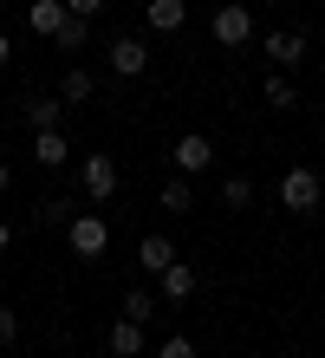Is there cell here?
Listing matches in <instances>:
<instances>
[{
    "label": "cell",
    "instance_id": "1",
    "mask_svg": "<svg viewBox=\"0 0 325 358\" xmlns=\"http://www.w3.org/2000/svg\"><path fill=\"white\" fill-rule=\"evenodd\" d=\"M65 248H72L78 261H98L104 248H111V222L92 215V208H85V215H72V222H65Z\"/></svg>",
    "mask_w": 325,
    "mask_h": 358
},
{
    "label": "cell",
    "instance_id": "2",
    "mask_svg": "<svg viewBox=\"0 0 325 358\" xmlns=\"http://www.w3.org/2000/svg\"><path fill=\"white\" fill-rule=\"evenodd\" d=\"M280 208H293V215H312L319 208V170L312 163H293V170L280 176Z\"/></svg>",
    "mask_w": 325,
    "mask_h": 358
},
{
    "label": "cell",
    "instance_id": "3",
    "mask_svg": "<svg viewBox=\"0 0 325 358\" xmlns=\"http://www.w3.org/2000/svg\"><path fill=\"white\" fill-rule=\"evenodd\" d=\"M247 39H254V7L247 0H228L215 13V46H247Z\"/></svg>",
    "mask_w": 325,
    "mask_h": 358
},
{
    "label": "cell",
    "instance_id": "4",
    "mask_svg": "<svg viewBox=\"0 0 325 358\" xmlns=\"http://www.w3.org/2000/svg\"><path fill=\"white\" fill-rule=\"evenodd\" d=\"M260 52H267V59H273L280 72H293V66H306V59H312V46H306V33H293V27H280V33H267V39H260Z\"/></svg>",
    "mask_w": 325,
    "mask_h": 358
},
{
    "label": "cell",
    "instance_id": "5",
    "mask_svg": "<svg viewBox=\"0 0 325 358\" xmlns=\"http://www.w3.org/2000/svg\"><path fill=\"white\" fill-rule=\"evenodd\" d=\"M78 182H85V196H92V202H111L117 196V157H85L78 163Z\"/></svg>",
    "mask_w": 325,
    "mask_h": 358
},
{
    "label": "cell",
    "instance_id": "6",
    "mask_svg": "<svg viewBox=\"0 0 325 358\" xmlns=\"http://www.w3.org/2000/svg\"><path fill=\"white\" fill-rule=\"evenodd\" d=\"M169 163H176V176H202L208 163H215V143H208L202 131H189V137H176V150H169Z\"/></svg>",
    "mask_w": 325,
    "mask_h": 358
},
{
    "label": "cell",
    "instance_id": "7",
    "mask_svg": "<svg viewBox=\"0 0 325 358\" xmlns=\"http://www.w3.org/2000/svg\"><path fill=\"white\" fill-rule=\"evenodd\" d=\"M104 52H111V72H117V78H143V72H150V46H143L137 33L111 39V46H104Z\"/></svg>",
    "mask_w": 325,
    "mask_h": 358
},
{
    "label": "cell",
    "instance_id": "8",
    "mask_svg": "<svg viewBox=\"0 0 325 358\" xmlns=\"http://www.w3.org/2000/svg\"><path fill=\"white\" fill-rule=\"evenodd\" d=\"M33 163H39V170H65V163H72L65 131H33Z\"/></svg>",
    "mask_w": 325,
    "mask_h": 358
},
{
    "label": "cell",
    "instance_id": "9",
    "mask_svg": "<svg viewBox=\"0 0 325 358\" xmlns=\"http://www.w3.org/2000/svg\"><path fill=\"white\" fill-rule=\"evenodd\" d=\"M104 352H111V358H143V326H137V320L104 326Z\"/></svg>",
    "mask_w": 325,
    "mask_h": 358
},
{
    "label": "cell",
    "instance_id": "10",
    "mask_svg": "<svg viewBox=\"0 0 325 358\" xmlns=\"http://www.w3.org/2000/svg\"><path fill=\"white\" fill-rule=\"evenodd\" d=\"M143 20H150V33H182L189 27V0H150Z\"/></svg>",
    "mask_w": 325,
    "mask_h": 358
},
{
    "label": "cell",
    "instance_id": "11",
    "mask_svg": "<svg viewBox=\"0 0 325 358\" xmlns=\"http://www.w3.org/2000/svg\"><path fill=\"white\" fill-rule=\"evenodd\" d=\"M157 280H163V300H189V293L202 287V273H195L189 261H169V267L157 273Z\"/></svg>",
    "mask_w": 325,
    "mask_h": 358
},
{
    "label": "cell",
    "instance_id": "12",
    "mask_svg": "<svg viewBox=\"0 0 325 358\" xmlns=\"http://www.w3.org/2000/svg\"><path fill=\"white\" fill-rule=\"evenodd\" d=\"M169 261H176V241H169V235H143L137 241V267L143 273H163Z\"/></svg>",
    "mask_w": 325,
    "mask_h": 358
},
{
    "label": "cell",
    "instance_id": "13",
    "mask_svg": "<svg viewBox=\"0 0 325 358\" xmlns=\"http://www.w3.org/2000/svg\"><path fill=\"white\" fill-rule=\"evenodd\" d=\"M27 27H33L39 39H52V33L65 27V0H33V7H27Z\"/></svg>",
    "mask_w": 325,
    "mask_h": 358
},
{
    "label": "cell",
    "instance_id": "14",
    "mask_svg": "<svg viewBox=\"0 0 325 358\" xmlns=\"http://www.w3.org/2000/svg\"><path fill=\"white\" fill-rule=\"evenodd\" d=\"M20 111H27L33 131H59V111H65V104H59V98H27Z\"/></svg>",
    "mask_w": 325,
    "mask_h": 358
},
{
    "label": "cell",
    "instance_id": "15",
    "mask_svg": "<svg viewBox=\"0 0 325 358\" xmlns=\"http://www.w3.org/2000/svg\"><path fill=\"white\" fill-rule=\"evenodd\" d=\"M124 320L150 326V320H157V293H150V287H130V293H124Z\"/></svg>",
    "mask_w": 325,
    "mask_h": 358
},
{
    "label": "cell",
    "instance_id": "16",
    "mask_svg": "<svg viewBox=\"0 0 325 358\" xmlns=\"http://www.w3.org/2000/svg\"><path fill=\"white\" fill-rule=\"evenodd\" d=\"M260 98H267L273 111H293V78L287 72H267V78H260Z\"/></svg>",
    "mask_w": 325,
    "mask_h": 358
},
{
    "label": "cell",
    "instance_id": "17",
    "mask_svg": "<svg viewBox=\"0 0 325 358\" xmlns=\"http://www.w3.org/2000/svg\"><path fill=\"white\" fill-rule=\"evenodd\" d=\"M163 208H169V215H189V208H195L189 176H169V182H163Z\"/></svg>",
    "mask_w": 325,
    "mask_h": 358
},
{
    "label": "cell",
    "instance_id": "18",
    "mask_svg": "<svg viewBox=\"0 0 325 358\" xmlns=\"http://www.w3.org/2000/svg\"><path fill=\"white\" fill-rule=\"evenodd\" d=\"M92 92H98V78L85 72V66H78V72H65V85H59V98H65V104H85Z\"/></svg>",
    "mask_w": 325,
    "mask_h": 358
},
{
    "label": "cell",
    "instance_id": "19",
    "mask_svg": "<svg viewBox=\"0 0 325 358\" xmlns=\"http://www.w3.org/2000/svg\"><path fill=\"white\" fill-rule=\"evenodd\" d=\"M52 39H59V46H65V52H78V46H85V39H92V20H78V13H65V27H59Z\"/></svg>",
    "mask_w": 325,
    "mask_h": 358
},
{
    "label": "cell",
    "instance_id": "20",
    "mask_svg": "<svg viewBox=\"0 0 325 358\" xmlns=\"http://www.w3.org/2000/svg\"><path fill=\"white\" fill-rule=\"evenodd\" d=\"M222 202H228V208H247V202H254V182H247V176H222Z\"/></svg>",
    "mask_w": 325,
    "mask_h": 358
},
{
    "label": "cell",
    "instance_id": "21",
    "mask_svg": "<svg viewBox=\"0 0 325 358\" xmlns=\"http://www.w3.org/2000/svg\"><path fill=\"white\" fill-rule=\"evenodd\" d=\"M157 358H195V339H182V332H176V339L157 345Z\"/></svg>",
    "mask_w": 325,
    "mask_h": 358
},
{
    "label": "cell",
    "instance_id": "22",
    "mask_svg": "<svg viewBox=\"0 0 325 358\" xmlns=\"http://www.w3.org/2000/svg\"><path fill=\"white\" fill-rule=\"evenodd\" d=\"M13 339H20V313L0 306V345H13Z\"/></svg>",
    "mask_w": 325,
    "mask_h": 358
},
{
    "label": "cell",
    "instance_id": "23",
    "mask_svg": "<svg viewBox=\"0 0 325 358\" xmlns=\"http://www.w3.org/2000/svg\"><path fill=\"white\" fill-rule=\"evenodd\" d=\"M65 13H78V20H92V13H104V0H65Z\"/></svg>",
    "mask_w": 325,
    "mask_h": 358
},
{
    "label": "cell",
    "instance_id": "24",
    "mask_svg": "<svg viewBox=\"0 0 325 358\" xmlns=\"http://www.w3.org/2000/svg\"><path fill=\"white\" fill-rule=\"evenodd\" d=\"M7 248H13V228H7V215H0V255H7Z\"/></svg>",
    "mask_w": 325,
    "mask_h": 358
},
{
    "label": "cell",
    "instance_id": "25",
    "mask_svg": "<svg viewBox=\"0 0 325 358\" xmlns=\"http://www.w3.org/2000/svg\"><path fill=\"white\" fill-rule=\"evenodd\" d=\"M7 189H13V163H0V196H7Z\"/></svg>",
    "mask_w": 325,
    "mask_h": 358
},
{
    "label": "cell",
    "instance_id": "26",
    "mask_svg": "<svg viewBox=\"0 0 325 358\" xmlns=\"http://www.w3.org/2000/svg\"><path fill=\"white\" fill-rule=\"evenodd\" d=\"M7 59H13V39H7V33H0V66H7Z\"/></svg>",
    "mask_w": 325,
    "mask_h": 358
}]
</instances>
